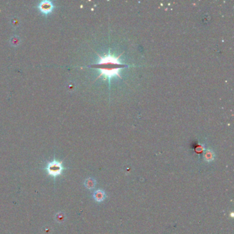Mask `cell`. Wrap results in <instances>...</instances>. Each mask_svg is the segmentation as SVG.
<instances>
[{"instance_id": "6da1fadb", "label": "cell", "mask_w": 234, "mask_h": 234, "mask_svg": "<svg viewBox=\"0 0 234 234\" xmlns=\"http://www.w3.org/2000/svg\"><path fill=\"white\" fill-rule=\"evenodd\" d=\"M100 63L97 65H93L100 70V75L99 77L104 76L105 78H111L115 76H120V70L126 65H123L119 61V57H115L112 55H106L104 56H100Z\"/></svg>"}, {"instance_id": "7a4b0ae2", "label": "cell", "mask_w": 234, "mask_h": 234, "mask_svg": "<svg viewBox=\"0 0 234 234\" xmlns=\"http://www.w3.org/2000/svg\"><path fill=\"white\" fill-rule=\"evenodd\" d=\"M47 174L50 176L54 178L58 177L63 172L65 168H64L63 163L58 160L54 159L53 161L47 163L46 167H45Z\"/></svg>"}, {"instance_id": "3957f363", "label": "cell", "mask_w": 234, "mask_h": 234, "mask_svg": "<svg viewBox=\"0 0 234 234\" xmlns=\"http://www.w3.org/2000/svg\"><path fill=\"white\" fill-rule=\"evenodd\" d=\"M40 13L45 15H48L54 10V6L50 1H42L37 6Z\"/></svg>"}, {"instance_id": "277c9868", "label": "cell", "mask_w": 234, "mask_h": 234, "mask_svg": "<svg viewBox=\"0 0 234 234\" xmlns=\"http://www.w3.org/2000/svg\"><path fill=\"white\" fill-rule=\"evenodd\" d=\"M106 198V194L103 190H98L94 193V199L95 201L102 202Z\"/></svg>"}, {"instance_id": "5b68a950", "label": "cell", "mask_w": 234, "mask_h": 234, "mask_svg": "<svg viewBox=\"0 0 234 234\" xmlns=\"http://www.w3.org/2000/svg\"><path fill=\"white\" fill-rule=\"evenodd\" d=\"M54 219H55V221H56L57 223L58 224L63 223L66 220V215L63 212H58L55 214Z\"/></svg>"}, {"instance_id": "8992f818", "label": "cell", "mask_w": 234, "mask_h": 234, "mask_svg": "<svg viewBox=\"0 0 234 234\" xmlns=\"http://www.w3.org/2000/svg\"><path fill=\"white\" fill-rule=\"evenodd\" d=\"M95 183H96V181L93 178H87L85 181V187L89 190L94 189L95 186Z\"/></svg>"}, {"instance_id": "52a82bcc", "label": "cell", "mask_w": 234, "mask_h": 234, "mask_svg": "<svg viewBox=\"0 0 234 234\" xmlns=\"http://www.w3.org/2000/svg\"><path fill=\"white\" fill-rule=\"evenodd\" d=\"M205 158L207 161H210L212 160H213L214 159V156H213V153L212 152H207L206 154L205 155Z\"/></svg>"}, {"instance_id": "ba28073f", "label": "cell", "mask_w": 234, "mask_h": 234, "mask_svg": "<svg viewBox=\"0 0 234 234\" xmlns=\"http://www.w3.org/2000/svg\"><path fill=\"white\" fill-rule=\"evenodd\" d=\"M50 230H51V227H48V228L45 227L44 228V233L45 234H50V233H51V231Z\"/></svg>"}]
</instances>
